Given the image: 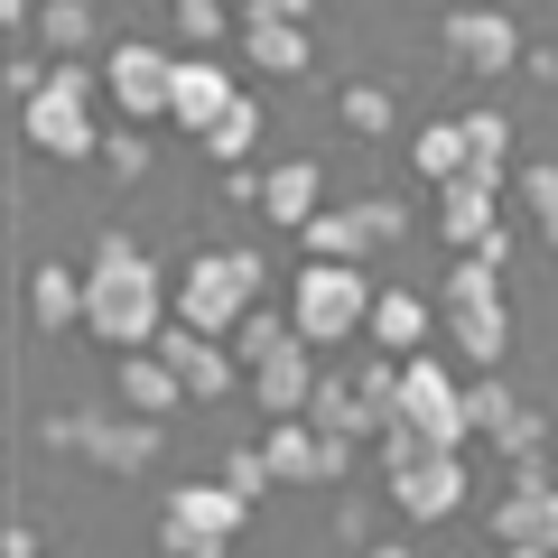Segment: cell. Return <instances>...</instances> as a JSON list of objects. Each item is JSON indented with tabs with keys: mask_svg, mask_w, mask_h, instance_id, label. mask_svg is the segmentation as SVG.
Segmentation results:
<instances>
[{
	"mask_svg": "<svg viewBox=\"0 0 558 558\" xmlns=\"http://www.w3.org/2000/svg\"><path fill=\"white\" fill-rule=\"evenodd\" d=\"M168 317H178V289L159 279V260L140 252L131 233H102L94 270H84V326H94L112 354H140V344H159Z\"/></svg>",
	"mask_w": 558,
	"mask_h": 558,
	"instance_id": "1",
	"label": "cell"
},
{
	"mask_svg": "<svg viewBox=\"0 0 558 558\" xmlns=\"http://www.w3.org/2000/svg\"><path fill=\"white\" fill-rule=\"evenodd\" d=\"M94 102H102V75H94L84 57H57V65H47V84L20 102L28 149H47V159H94V149H102Z\"/></svg>",
	"mask_w": 558,
	"mask_h": 558,
	"instance_id": "2",
	"label": "cell"
},
{
	"mask_svg": "<svg viewBox=\"0 0 558 558\" xmlns=\"http://www.w3.org/2000/svg\"><path fill=\"white\" fill-rule=\"evenodd\" d=\"M260 279H270V270H260V252H242V242H233V252H196L178 270V317L196 326V336L233 344V326L260 307Z\"/></svg>",
	"mask_w": 558,
	"mask_h": 558,
	"instance_id": "3",
	"label": "cell"
},
{
	"mask_svg": "<svg viewBox=\"0 0 558 558\" xmlns=\"http://www.w3.org/2000/svg\"><path fill=\"white\" fill-rule=\"evenodd\" d=\"M242 521H252V502L233 494V484H168L159 502V558H223L242 539Z\"/></svg>",
	"mask_w": 558,
	"mask_h": 558,
	"instance_id": "4",
	"label": "cell"
},
{
	"mask_svg": "<svg viewBox=\"0 0 558 558\" xmlns=\"http://www.w3.org/2000/svg\"><path fill=\"white\" fill-rule=\"evenodd\" d=\"M289 317H299L307 344H344L373 326V279L354 270V260H299V299H289Z\"/></svg>",
	"mask_w": 558,
	"mask_h": 558,
	"instance_id": "5",
	"label": "cell"
},
{
	"mask_svg": "<svg viewBox=\"0 0 558 558\" xmlns=\"http://www.w3.org/2000/svg\"><path fill=\"white\" fill-rule=\"evenodd\" d=\"M168 94H178V57H168L159 38H112V57H102V102H112L131 131H149V121H168Z\"/></svg>",
	"mask_w": 558,
	"mask_h": 558,
	"instance_id": "6",
	"label": "cell"
},
{
	"mask_svg": "<svg viewBox=\"0 0 558 558\" xmlns=\"http://www.w3.org/2000/svg\"><path fill=\"white\" fill-rule=\"evenodd\" d=\"M400 428H418V438H438V447L475 438V418H465V381L447 373L438 354H410V363H400Z\"/></svg>",
	"mask_w": 558,
	"mask_h": 558,
	"instance_id": "7",
	"label": "cell"
},
{
	"mask_svg": "<svg viewBox=\"0 0 558 558\" xmlns=\"http://www.w3.org/2000/svg\"><path fill=\"white\" fill-rule=\"evenodd\" d=\"M149 354H159L168 373L186 381V400H223V391H242V363H233V344H223V336H196L186 317H168Z\"/></svg>",
	"mask_w": 558,
	"mask_h": 558,
	"instance_id": "8",
	"label": "cell"
},
{
	"mask_svg": "<svg viewBox=\"0 0 558 558\" xmlns=\"http://www.w3.org/2000/svg\"><path fill=\"white\" fill-rule=\"evenodd\" d=\"M260 457H270L279 484H336L344 465H354V447H344V438H317L307 418H270V428H260Z\"/></svg>",
	"mask_w": 558,
	"mask_h": 558,
	"instance_id": "9",
	"label": "cell"
},
{
	"mask_svg": "<svg viewBox=\"0 0 558 558\" xmlns=\"http://www.w3.org/2000/svg\"><path fill=\"white\" fill-rule=\"evenodd\" d=\"M494 539H502V549H558V484L539 475V465H521V475L502 484Z\"/></svg>",
	"mask_w": 558,
	"mask_h": 558,
	"instance_id": "10",
	"label": "cell"
},
{
	"mask_svg": "<svg viewBox=\"0 0 558 558\" xmlns=\"http://www.w3.org/2000/svg\"><path fill=\"white\" fill-rule=\"evenodd\" d=\"M502 186H512V178H484V168H465V178L438 186V233H447V252H475V242L502 233Z\"/></svg>",
	"mask_w": 558,
	"mask_h": 558,
	"instance_id": "11",
	"label": "cell"
},
{
	"mask_svg": "<svg viewBox=\"0 0 558 558\" xmlns=\"http://www.w3.org/2000/svg\"><path fill=\"white\" fill-rule=\"evenodd\" d=\"M447 57L457 65H475V75H512L521 65V20L512 10H447Z\"/></svg>",
	"mask_w": 558,
	"mask_h": 558,
	"instance_id": "12",
	"label": "cell"
},
{
	"mask_svg": "<svg viewBox=\"0 0 558 558\" xmlns=\"http://www.w3.org/2000/svg\"><path fill=\"white\" fill-rule=\"evenodd\" d=\"M47 438H57V447H84V457H102V465L131 475V465L159 457V418H57Z\"/></svg>",
	"mask_w": 558,
	"mask_h": 558,
	"instance_id": "13",
	"label": "cell"
},
{
	"mask_svg": "<svg viewBox=\"0 0 558 558\" xmlns=\"http://www.w3.org/2000/svg\"><path fill=\"white\" fill-rule=\"evenodd\" d=\"M465 418H475V428H484V438H494L502 447V457H531V447H539V418L531 410H521V391H512V381H502V373H484V381H465Z\"/></svg>",
	"mask_w": 558,
	"mask_h": 558,
	"instance_id": "14",
	"label": "cell"
},
{
	"mask_svg": "<svg viewBox=\"0 0 558 558\" xmlns=\"http://www.w3.org/2000/svg\"><path fill=\"white\" fill-rule=\"evenodd\" d=\"M317 381H326V373H317V354H307V336H299V344H279V354L260 363V373L242 381V391L260 400V418H307V400H317Z\"/></svg>",
	"mask_w": 558,
	"mask_h": 558,
	"instance_id": "15",
	"label": "cell"
},
{
	"mask_svg": "<svg viewBox=\"0 0 558 558\" xmlns=\"http://www.w3.org/2000/svg\"><path fill=\"white\" fill-rule=\"evenodd\" d=\"M233 47L260 65V75H307V57H317L307 20H289V10H242V38Z\"/></svg>",
	"mask_w": 558,
	"mask_h": 558,
	"instance_id": "16",
	"label": "cell"
},
{
	"mask_svg": "<svg viewBox=\"0 0 558 558\" xmlns=\"http://www.w3.org/2000/svg\"><path fill=\"white\" fill-rule=\"evenodd\" d=\"M373 354H428V336H438V299H418V289H373Z\"/></svg>",
	"mask_w": 558,
	"mask_h": 558,
	"instance_id": "17",
	"label": "cell"
},
{
	"mask_svg": "<svg viewBox=\"0 0 558 558\" xmlns=\"http://www.w3.org/2000/svg\"><path fill=\"white\" fill-rule=\"evenodd\" d=\"M391 502H400L410 521H447V512L465 502V457H457V447H438V457H418L410 475H391Z\"/></svg>",
	"mask_w": 558,
	"mask_h": 558,
	"instance_id": "18",
	"label": "cell"
},
{
	"mask_svg": "<svg viewBox=\"0 0 558 558\" xmlns=\"http://www.w3.org/2000/svg\"><path fill=\"white\" fill-rule=\"evenodd\" d=\"M233 94H242V84L233 75H223V65L215 57H178V94H168V121H178V131H215V121L223 112H233Z\"/></svg>",
	"mask_w": 558,
	"mask_h": 558,
	"instance_id": "19",
	"label": "cell"
},
{
	"mask_svg": "<svg viewBox=\"0 0 558 558\" xmlns=\"http://www.w3.org/2000/svg\"><path fill=\"white\" fill-rule=\"evenodd\" d=\"M260 215L289 223V233H299L307 215H326V168L307 159V149H299V159H279V168H260Z\"/></svg>",
	"mask_w": 558,
	"mask_h": 558,
	"instance_id": "20",
	"label": "cell"
},
{
	"mask_svg": "<svg viewBox=\"0 0 558 558\" xmlns=\"http://www.w3.org/2000/svg\"><path fill=\"white\" fill-rule=\"evenodd\" d=\"M307 428H317V438L363 447V438H381L391 418H373V400L354 391V373H326V381H317V400H307Z\"/></svg>",
	"mask_w": 558,
	"mask_h": 558,
	"instance_id": "21",
	"label": "cell"
},
{
	"mask_svg": "<svg viewBox=\"0 0 558 558\" xmlns=\"http://www.w3.org/2000/svg\"><path fill=\"white\" fill-rule=\"evenodd\" d=\"M28 317H38L47 336H75V317H84V279H75V260H38V270H28Z\"/></svg>",
	"mask_w": 558,
	"mask_h": 558,
	"instance_id": "22",
	"label": "cell"
},
{
	"mask_svg": "<svg viewBox=\"0 0 558 558\" xmlns=\"http://www.w3.org/2000/svg\"><path fill=\"white\" fill-rule=\"evenodd\" d=\"M410 168H418V178H428V186L465 178V168H475V149H465V121H457V112L418 121V140H410Z\"/></svg>",
	"mask_w": 558,
	"mask_h": 558,
	"instance_id": "23",
	"label": "cell"
},
{
	"mask_svg": "<svg viewBox=\"0 0 558 558\" xmlns=\"http://www.w3.org/2000/svg\"><path fill=\"white\" fill-rule=\"evenodd\" d=\"M121 400H131L140 418H159V410H186V381L168 373L149 344H140V354H121Z\"/></svg>",
	"mask_w": 558,
	"mask_h": 558,
	"instance_id": "24",
	"label": "cell"
},
{
	"mask_svg": "<svg viewBox=\"0 0 558 558\" xmlns=\"http://www.w3.org/2000/svg\"><path fill=\"white\" fill-rule=\"evenodd\" d=\"M363 242H373V233H363L354 205H326V215L299 223V260H363Z\"/></svg>",
	"mask_w": 558,
	"mask_h": 558,
	"instance_id": "25",
	"label": "cell"
},
{
	"mask_svg": "<svg viewBox=\"0 0 558 558\" xmlns=\"http://www.w3.org/2000/svg\"><path fill=\"white\" fill-rule=\"evenodd\" d=\"M279 344H299V317H279V307H252V317L233 326V363H242V381H252L260 363L279 354Z\"/></svg>",
	"mask_w": 558,
	"mask_h": 558,
	"instance_id": "26",
	"label": "cell"
},
{
	"mask_svg": "<svg viewBox=\"0 0 558 558\" xmlns=\"http://www.w3.org/2000/svg\"><path fill=\"white\" fill-rule=\"evenodd\" d=\"M28 38H47L57 57H84V38H94V0H47Z\"/></svg>",
	"mask_w": 558,
	"mask_h": 558,
	"instance_id": "27",
	"label": "cell"
},
{
	"mask_svg": "<svg viewBox=\"0 0 558 558\" xmlns=\"http://www.w3.org/2000/svg\"><path fill=\"white\" fill-rule=\"evenodd\" d=\"M457 121H465V149H475L484 178H512V121L502 112H457Z\"/></svg>",
	"mask_w": 558,
	"mask_h": 558,
	"instance_id": "28",
	"label": "cell"
},
{
	"mask_svg": "<svg viewBox=\"0 0 558 558\" xmlns=\"http://www.w3.org/2000/svg\"><path fill=\"white\" fill-rule=\"evenodd\" d=\"M336 121H344L354 140H381V131H391V94H381V84H344V94H336Z\"/></svg>",
	"mask_w": 558,
	"mask_h": 558,
	"instance_id": "29",
	"label": "cell"
},
{
	"mask_svg": "<svg viewBox=\"0 0 558 558\" xmlns=\"http://www.w3.org/2000/svg\"><path fill=\"white\" fill-rule=\"evenodd\" d=\"M252 140H260V102H252V94H233V112L205 131V149H215L223 168H242V149H252Z\"/></svg>",
	"mask_w": 558,
	"mask_h": 558,
	"instance_id": "30",
	"label": "cell"
},
{
	"mask_svg": "<svg viewBox=\"0 0 558 558\" xmlns=\"http://www.w3.org/2000/svg\"><path fill=\"white\" fill-rule=\"evenodd\" d=\"M521 205H531L539 242H558V168H549V159H531V168H521Z\"/></svg>",
	"mask_w": 558,
	"mask_h": 558,
	"instance_id": "31",
	"label": "cell"
},
{
	"mask_svg": "<svg viewBox=\"0 0 558 558\" xmlns=\"http://www.w3.org/2000/svg\"><path fill=\"white\" fill-rule=\"evenodd\" d=\"M168 20H178V38H196V47H215V38H242V28L223 20V0H168Z\"/></svg>",
	"mask_w": 558,
	"mask_h": 558,
	"instance_id": "32",
	"label": "cell"
},
{
	"mask_svg": "<svg viewBox=\"0 0 558 558\" xmlns=\"http://www.w3.org/2000/svg\"><path fill=\"white\" fill-rule=\"evenodd\" d=\"M354 391L373 400V418H400V354H373V363H354Z\"/></svg>",
	"mask_w": 558,
	"mask_h": 558,
	"instance_id": "33",
	"label": "cell"
},
{
	"mask_svg": "<svg viewBox=\"0 0 558 558\" xmlns=\"http://www.w3.org/2000/svg\"><path fill=\"white\" fill-rule=\"evenodd\" d=\"M223 484H233L242 502H260V494H270L279 475H270V457H260V447H233V457H223Z\"/></svg>",
	"mask_w": 558,
	"mask_h": 558,
	"instance_id": "34",
	"label": "cell"
},
{
	"mask_svg": "<svg viewBox=\"0 0 558 558\" xmlns=\"http://www.w3.org/2000/svg\"><path fill=\"white\" fill-rule=\"evenodd\" d=\"M354 215H363V233H373V242H400V233H410V205H400V196H363Z\"/></svg>",
	"mask_w": 558,
	"mask_h": 558,
	"instance_id": "35",
	"label": "cell"
},
{
	"mask_svg": "<svg viewBox=\"0 0 558 558\" xmlns=\"http://www.w3.org/2000/svg\"><path fill=\"white\" fill-rule=\"evenodd\" d=\"M38 10H47V0H0V28H20V38H28V28H38Z\"/></svg>",
	"mask_w": 558,
	"mask_h": 558,
	"instance_id": "36",
	"label": "cell"
},
{
	"mask_svg": "<svg viewBox=\"0 0 558 558\" xmlns=\"http://www.w3.org/2000/svg\"><path fill=\"white\" fill-rule=\"evenodd\" d=\"M242 10H289V20H307V10H317V0H242Z\"/></svg>",
	"mask_w": 558,
	"mask_h": 558,
	"instance_id": "37",
	"label": "cell"
},
{
	"mask_svg": "<svg viewBox=\"0 0 558 558\" xmlns=\"http://www.w3.org/2000/svg\"><path fill=\"white\" fill-rule=\"evenodd\" d=\"M363 558H418V549H400V539H373V549H363Z\"/></svg>",
	"mask_w": 558,
	"mask_h": 558,
	"instance_id": "38",
	"label": "cell"
},
{
	"mask_svg": "<svg viewBox=\"0 0 558 558\" xmlns=\"http://www.w3.org/2000/svg\"><path fill=\"white\" fill-rule=\"evenodd\" d=\"M502 558H558V549H502Z\"/></svg>",
	"mask_w": 558,
	"mask_h": 558,
	"instance_id": "39",
	"label": "cell"
}]
</instances>
